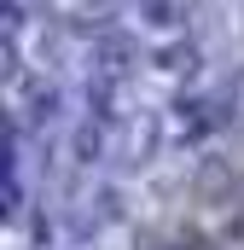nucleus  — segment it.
I'll return each mask as SVG.
<instances>
[{
  "instance_id": "1",
  "label": "nucleus",
  "mask_w": 244,
  "mask_h": 250,
  "mask_svg": "<svg viewBox=\"0 0 244 250\" xmlns=\"http://www.w3.org/2000/svg\"><path fill=\"white\" fill-rule=\"evenodd\" d=\"M145 29H175V0H134Z\"/></svg>"
},
{
  "instance_id": "2",
  "label": "nucleus",
  "mask_w": 244,
  "mask_h": 250,
  "mask_svg": "<svg viewBox=\"0 0 244 250\" xmlns=\"http://www.w3.org/2000/svg\"><path fill=\"white\" fill-rule=\"evenodd\" d=\"M99 151H105L99 128H76V163H99Z\"/></svg>"
}]
</instances>
